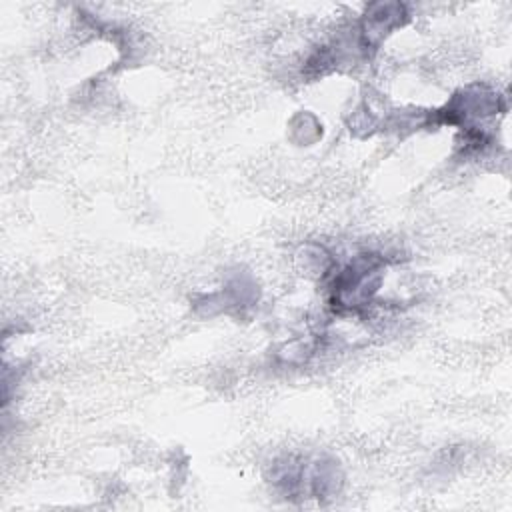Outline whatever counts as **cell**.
I'll return each instance as SVG.
<instances>
[{
    "instance_id": "6da1fadb",
    "label": "cell",
    "mask_w": 512,
    "mask_h": 512,
    "mask_svg": "<svg viewBox=\"0 0 512 512\" xmlns=\"http://www.w3.org/2000/svg\"><path fill=\"white\" fill-rule=\"evenodd\" d=\"M386 258L376 252L356 254L350 262L336 268L330 280V306L338 314H360L372 306L382 282Z\"/></svg>"
},
{
    "instance_id": "7a4b0ae2",
    "label": "cell",
    "mask_w": 512,
    "mask_h": 512,
    "mask_svg": "<svg viewBox=\"0 0 512 512\" xmlns=\"http://www.w3.org/2000/svg\"><path fill=\"white\" fill-rule=\"evenodd\" d=\"M258 302V286L248 274L232 276L220 290L194 300V310L202 316L238 314L242 316Z\"/></svg>"
},
{
    "instance_id": "3957f363",
    "label": "cell",
    "mask_w": 512,
    "mask_h": 512,
    "mask_svg": "<svg viewBox=\"0 0 512 512\" xmlns=\"http://www.w3.org/2000/svg\"><path fill=\"white\" fill-rule=\"evenodd\" d=\"M408 18L406 6L392 2V4H370L366 8V14L358 28V44L362 50H376V46L382 42L390 30L404 24Z\"/></svg>"
}]
</instances>
